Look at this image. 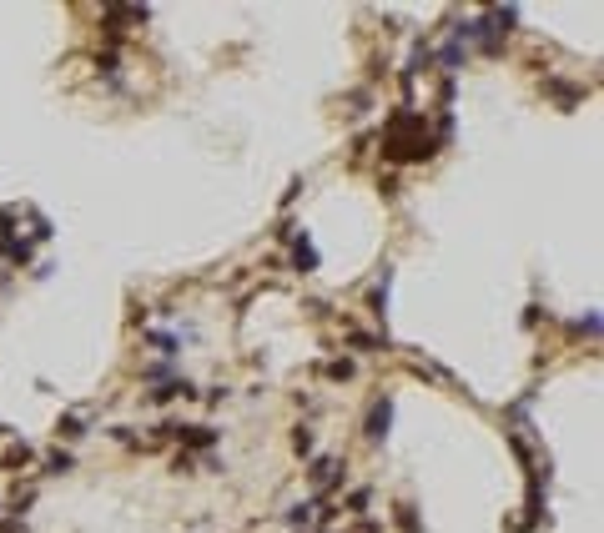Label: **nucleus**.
I'll return each instance as SVG.
<instances>
[{
  "label": "nucleus",
  "instance_id": "obj_11",
  "mask_svg": "<svg viewBox=\"0 0 604 533\" xmlns=\"http://www.w3.org/2000/svg\"><path fill=\"white\" fill-rule=\"evenodd\" d=\"M0 533H26V528H21V523H6V528H0Z\"/></svg>",
  "mask_w": 604,
  "mask_h": 533
},
{
  "label": "nucleus",
  "instance_id": "obj_1",
  "mask_svg": "<svg viewBox=\"0 0 604 533\" xmlns=\"http://www.w3.org/2000/svg\"><path fill=\"white\" fill-rule=\"evenodd\" d=\"M388 422H393V403H388V398H383V403L373 408V417H368V438L378 443L383 433H388Z\"/></svg>",
  "mask_w": 604,
  "mask_h": 533
},
{
  "label": "nucleus",
  "instance_id": "obj_3",
  "mask_svg": "<svg viewBox=\"0 0 604 533\" xmlns=\"http://www.w3.org/2000/svg\"><path fill=\"white\" fill-rule=\"evenodd\" d=\"M182 443H192V448H207V443H216V433L212 428H172Z\"/></svg>",
  "mask_w": 604,
  "mask_h": 533
},
{
  "label": "nucleus",
  "instance_id": "obj_9",
  "mask_svg": "<svg viewBox=\"0 0 604 533\" xmlns=\"http://www.w3.org/2000/svg\"><path fill=\"white\" fill-rule=\"evenodd\" d=\"M71 468V453H50V473H66Z\"/></svg>",
  "mask_w": 604,
  "mask_h": 533
},
{
  "label": "nucleus",
  "instance_id": "obj_6",
  "mask_svg": "<svg viewBox=\"0 0 604 533\" xmlns=\"http://www.w3.org/2000/svg\"><path fill=\"white\" fill-rule=\"evenodd\" d=\"M21 463H31V448H26V443H21V448H11V453H6V468H21Z\"/></svg>",
  "mask_w": 604,
  "mask_h": 533
},
{
  "label": "nucleus",
  "instance_id": "obj_10",
  "mask_svg": "<svg viewBox=\"0 0 604 533\" xmlns=\"http://www.w3.org/2000/svg\"><path fill=\"white\" fill-rule=\"evenodd\" d=\"M287 518H292V523H307V518H312V503H297V508H292Z\"/></svg>",
  "mask_w": 604,
  "mask_h": 533
},
{
  "label": "nucleus",
  "instance_id": "obj_8",
  "mask_svg": "<svg viewBox=\"0 0 604 533\" xmlns=\"http://www.w3.org/2000/svg\"><path fill=\"white\" fill-rule=\"evenodd\" d=\"M444 66H449V71H459V66H463V50H459V45H449V50H444Z\"/></svg>",
  "mask_w": 604,
  "mask_h": 533
},
{
  "label": "nucleus",
  "instance_id": "obj_4",
  "mask_svg": "<svg viewBox=\"0 0 604 533\" xmlns=\"http://www.w3.org/2000/svg\"><path fill=\"white\" fill-rule=\"evenodd\" d=\"M312 483H343V478H338V463H333V458H317V463H312Z\"/></svg>",
  "mask_w": 604,
  "mask_h": 533
},
{
  "label": "nucleus",
  "instance_id": "obj_2",
  "mask_svg": "<svg viewBox=\"0 0 604 533\" xmlns=\"http://www.w3.org/2000/svg\"><path fill=\"white\" fill-rule=\"evenodd\" d=\"M292 262H297V272H317V252H312V242H307V237L292 247Z\"/></svg>",
  "mask_w": 604,
  "mask_h": 533
},
{
  "label": "nucleus",
  "instance_id": "obj_5",
  "mask_svg": "<svg viewBox=\"0 0 604 533\" xmlns=\"http://www.w3.org/2000/svg\"><path fill=\"white\" fill-rule=\"evenodd\" d=\"M398 528H403V533H418V518H413L408 503H398Z\"/></svg>",
  "mask_w": 604,
  "mask_h": 533
},
{
  "label": "nucleus",
  "instance_id": "obj_7",
  "mask_svg": "<svg viewBox=\"0 0 604 533\" xmlns=\"http://www.w3.org/2000/svg\"><path fill=\"white\" fill-rule=\"evenodd\" d=\"M292 448H297V453H312V433L297 428V433H292Z\"/></svg>",
  "mask_w": 604,
  "mask_h": 533
}]
</instances>
